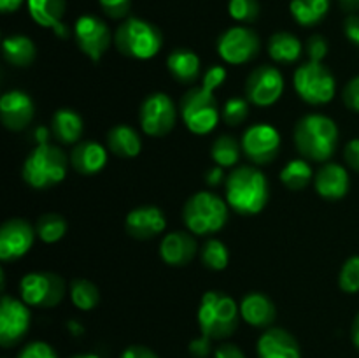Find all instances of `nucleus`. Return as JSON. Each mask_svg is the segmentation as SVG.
I'll use <instances>...</instances> for the list:
<instances>
[{"instance_id": "nucleus-53", "label": "nucleus", "mask_w": 359, "mask_h": 358, "mask_svg": "<svg viewBox=\"0 0 359 358\" xmlns=\"http://www.w3.org/2000/svg\"><path fill=\"white\" fill-rule=\"evenodd\" d=\"M53 32H55L56 34V37H60V39H67L69 37V27H67L65 23H60V25H56L55 28H53Z\"/></svg>"}, {"instance_id": "nucleus-36", "label": "nucleus", "mask_w": 359, "mask_h": 358, "mask_svg": "<svg viewBox=\"0 0 359 358\" xmlns=\"http://www.w3.org/2000/svg\"><path fill=\"white\" fill-rule=\"evenodd\" d=\"M249 116V100L244 98L231 97L224 102V107L221 111V118L228 126H238L248 119Z\"/></svg>"}, {"instance_id": "nucleus-9", "label": "nucleus", "mask_w": 359, "mask_h": 358, "mask_svg": "<svg viewBox=\"0 0 359 358\" xmlns=\"http://www.w3.org/2000/svg\"><path fill=\"white\" fill-rule=\"evenodd\" d=\"M65 290V281L55 272H30L20 281L21 300L32 307H55L62 302Z\"/></svg>"}, {"instance_id": "nucleus-22", "label": "nucleus", "mask_w": 359, "mask_h": 358, "mask_svg": "<svg viewBox=\"0 0 359 358\" xmlns=\"http://www.w3.org/2000/svg\"><path fill=\"white\" fill-rule=\"evenodd\" d=\"M238 307H241V318L256 329H266L276 321V305L259 291H251L245 295Z\"/></svg>"}, {"instance_id": "nucleus-28", "label": "nucleus", "mask_w": 359, "mask_h": 358, "mask_svg": "<svg viewBox=\"0 0 359 358\" xmlns=\"http://www.w3.org/2000/svg\"><path fill=\"white\" fill-rule=\"evenodd\" d=\"M4 58L14 67H28L35 60L37 48L27 35H9L2 42Z\"/></svg>"}, {"instance_id": "nucleus-34", "label": "nucleus", "mask_w": 359, "mask_h": 358, "mask_svg": "<svg viewBox=\"0 0 359 358\" xmlns=\"http://www.w3.org/2000/svg\"><path fill=\"white\" fill-rule=\"evenodd\" d=\"M67 228H69V225H67L65 218L56 213L42 214L35 225L39 239L46 244H55L60 239H63V235L67 234Z\"/></svg>"}, {"instance_id": "nucleus-5", "label": "nucleus", "mask_w": 359, "mask_h": 358, "mask_svg": "<svg viewBox=\"0 0 359 358\" xmlns=\"http://www.w3.org/2000/svg\"><path fill=\"white\" fill-rule=\"evenodd\" d=\"M69 171V158L62 147L53 144H37L34 151L25 158L23 179L35 190H46L60 185Z\"/></svg>"}, {"instance_id": "nucleus-39", "label": "nucleus", "mask_w": 359, "mask_h": 358, "mask_svg": "<svg viewBox=\"0 0 359 358\" xmlns=\"http://www.w3.org/2000/svg\"><path fill=\"white\" fill-rule=\"evenodd\" d=\"M305 53H307L309 56V62H318L321 63L323 60H325V56L328 55V41H326V37H323V35L316 34V35H311V37L307 39V42H305Z\"/></svg>"}, {"instance_id": "nucleus-48", "label": "nucleus", "mask_w": 359, "mask_h": 358, "mask_svg": "<svg viewBox=\"0 0 359 358\" xmlns=\"http://www.w3.org/2000/svg\"><path fill=\"white\" fill-rule=\"evenodd\" d=\"M223 179H224V172H223V167H219V165H216V167L210 168L205 175V183L209 186L221 185V183H223Z\"/></svg>"}, {"instance_id": "nucleus-6", "label": "nucleus", "mask_w": 359, "mask_h": 358, "mask_svg": "<svg viewBox=\"0 0 359 358\" xmlns=\"http://www.w3.org/2000/svg\"><path fill=\"white\" fill-rule=\"evenodd\" d=\"M114 44L123 56L151 60L160 53L163 35L156 25L140 18H126L114 34Z\"/></svg>"}, {"instance_id": "nucleus-40", "label": "nucleus", "mask_w": 359, "mask_h": 358, "mask_svg": "<svg viewBox=\"0 0 359 358\" xmlns=\"http://www.w3.org/2000/svg\"><path fill=\"white\" fill-rule=\"evenodd\" d=\"M18 358H58V354L48 343L34 340L20 351Z\"/></svg>"}, {"instance_id": "nucleus-47", "label": "nucleus", "mask_w": 359, "mask_h": 358, "mask_svg": "<svg viewBox=\"0 0 359 358\" xmlns=\"http://www.w3.org/2000/svg\"><path fill=\"white\" fill-rule=\"evenodd\" d=\"M119 358H158V354L153 350H149V347L135 344V346L126 347Z\"/></svg>"}, {"instance_id": "nucleus-15", "label": "nucleus", "mask_w": 359, "mask_h": 358, "mask_svg": "<svg viewBox=\"0 0 359 358\" xmlns=\"http://www.w3.org/2000/svg\"><path fill=\"white\" fill-rule=\"evenodd\" d=\"M284 91V77L277 67L262 65L249 74L245 81V95L258 107L273 105Z\"/></svg>"}, {"instance_id": "nucleus-46", "label": "nucleus", "mask_w": 359, "mask_h": 358, "mask_svg": "<svg viewBox=\"0 0 359 358\" xmlns=\"http://www.w3.org/2000/svg\"><path fill=\"white\" fill-rule=\"evenodd\" d=\"M344 32H346V37L351 42L359 46V16L358 14H351L349 18L344 23Z\"/></svg>"}, {"instance_id": "nucleus-54", "label": "nucleus", "mask_w": 359, "mask_h": 358, "mask_svg": "<svg viewBox=\"0 0 359 358\" xmlns=\"http://www.w3.org/2000/svg\"><path fill=\"white\" fill-rule=\"evenodd\" d=\"M339 2L346 11H358L359 9V0H339Z\"/></svg>"}, {"instance_id": "nucleus-44", "label": "nucleus", "mask_w": 359, "mask_h": 358, "mask_svg": "<svg viewBox=\"0 0 359 358\" xmlns=\"http://www.w3.org/2000/svg\"><path fill=\"white\" fill-rule=\"evenodd\" d=\"M189 353L195 358H207L210 354V339L207 337H198L189 343Z\"/></svg>"}, {"instance_id": "nucleus-14", "label": "nucleus", "mask_w": 359, "mask_h": 358, "mask_svg": "<svg viewBox=\"0 0 359 358\" xmlns=\"http://www.w3.org/2000/svg\"><path fill=\"white\" fill-rule=\"evenodd\" d=\"M30 309L23 300L4 295L0 300V346H16L30 329Z\"/></svg>"}, {"instance_id": "nucleus-18", "label": "nucleus", "mask_w": 359, "mask_h": 358, "mask_svg": "<svg viewBox=\"0 0 359 358\" xmlns=\"http://www.w3.org/2000/svg\"><path fill=\"white\" fill-rule=\"evenodd\" d=\"M125 228L128 235L139 241H149L156 235L163 234L167 228V220L160 207L139 206L126 214Z\"/></svg>"}, {"instance_id": "nucleus-52", "label": "nucleus", "mask_w": 359, "mask_h": 358, "mask_svg": "<svg viewBox=\"0 0 359 358\" xmlns=\"http://www.w3.org/2000/svg\"><path fill=\"white\" fill-rule=\"evenodd\" d=\"M49 139V130L48 128H37L35 130V140L37 144H48Z\"/></svg>"}, {"instance_id": "nucleus-16", "label": "nucleus", "mask_w": 359, "mask_h": 358, "mask_svg": "<svg viewBox=\"0 0 359 358\" xmlns=\"http://www.w3.org/2000/svg\"><path fill=\"white\" fill-rule=\"evenodd\" d=\"M37 235L35 228L21 218H11L0 227V260L14 262L30 251L34 239Z\"/></svg>"}, {"instance_id": "nucleus-26", "label": "nucleus", "mask_w": 359, "mask_h": 358, "mask_svg": "<svg viewBox=\"0 0 359 358\" xmlns=\"http://www.w3.org/2000/svg\"><path fill=\"white\" fill-rule=\"evenodd\" d=\"M51 132L60 142L74 144L83 137L84 121L79 112L74 109L63 107L53 114L51 119Z\"/></svg>"}, {"instance_id": "nucleus-31", "label": "nucleus", "mask_w": 359, "mask_h": 358, "mask_svg": "<svg viewBox=\"0 0 359 358\" xmlns=\"http://www.w3.org/2000/svg\"><path fill=\"white\" fill-rule=\"evenodd\" d=\"M241 151L242 144L233 135H219L212 142L210 157L219 167H235L238 164V158H241Z\"/></svg>"}, {"instance_id": "nucleus-33", "label": "nucleus", "mask_w": 359, "mask_h": 358, "mask_svg": "<svg viewBox=\"0 0 359 358\" xmlns=\"http://www.w3.org/2000/svg\"><path fill=\"white\" fill-rule=\"evenodd\" d=\"M70 300L81 311H91L100 302V291L91 281L77 277L70 283Z\"/></svg>"}, {"instance_id": "nucleus-17", "label": "nucleus", "mask_w": 359, "mask_h": 358, "mask_svg": "<svg viewBox=\"0 0 359 358\" xmlns=\"http://www.w3.org/2000/svg\"><path fill=\"white\" fill-rule=\"evenodd\" d=\"M35 105L28 93L21 90H11L0 98V118L6 128L13 132L27 128L34 119Z\"/></svg>"}, {"instance_id": "nucleus-4", "label": "nucleus", "mask_w": 359, "mask_h": 358, "mask_svg": "<svg viewBox=\"0 0 359 358\" xmlns=\"http://www.w3.org/2000/svg\"><path fill=\"white\" fill-rule=\"evenodd\" d=\"M238 314H241V307L230 295L212 290L203 293L196 318H198L203 337L210 340H219L233 336L238 326Z\"/></svg>"}, {"instance_id": "nucleus-29", "label": "nucleus", "mask_w": 359, "mask_h": 358, "mask_svg": "<svg viewBox=\"0 0 359 358\" xmlns=\"http://www.w3.org/2000/svg\"><path fill=\"white\" fill-rule=\"evenodd\" d=\"M32 20L44 28H55L65 14V0H27Z\"/></svg>"}, {"instance_id": "nucleus-2", "label": "nucleus", "mask_w": 359, "mask_h": 358, "mask_svg": "<svg viewBox=\"0 0 359 358\" xmlns=\"http://www.w3.org/2000/svg\"><path fill=\"white\" fill-rule=\"evenodd\" d=\"M269 197V179L259 168L242 165L226 178V202L242 216L262 213Z\"/></svg>"}, {"instance_id": "nucleus-3", "label": "nucleus", "mask_w": 359, "mask_h": 358, "mask_svg": "<svg viewBox=\"0 0 359 358\" xmlns=\"http://www.w3.org/2000/svg\"><path fill=\"white\" fill-rule=\"evenodd\" d=\"M298 153L311 161H326L339 146V126L330 116L312 112L297 123L293 132Z\"/></svg>"}, {"instance_id": "nucleus-10", "label": "nucleus", "mask_w": 359, "mask_h": 358, "mask_svg": "<svg viewBox=\"0 0 359 358\" xmlns=\"http://www.w3.org/2000/svg\"><path fill=\"white\" fill-rule=\"evenodd\" d=\"M140 126L144 133L151 137H163L175 126L177 121V109H175L174 100L167 93L147 95L142 100L139 109Z\"/></svg>"}, {"instance_id": "nucleus-25", "label": "nucleus", "mask_w": 359, "mask_h": 358, "mask_svg": "<svg viewBox=\"0 0 359 358\" xmlns=\"http://www.w3.org/2000/svg\"><path fill=\"white\" fill-rule=\"evenodd\" d=\"M107 147L116 157L135 158L142 150V139L132 126L116 125L107 132Z\"/></svg>"}, {"instance_id": "nucleus-38", "label": "nucleus", "mask_w": 359, "mask_h": 358, "mask_svg": "<svg viewBox=\"0 0 359 358\" xmlns=\"http://www.w3.org/2000/svg\"><path fill=\"white\" fill-rule=\"evenodd\" d=\"M228 13L235 21L252 23L259 14V4L258 0H230Z\"/></svg>"}, {"instance_id": "nucleus-50", "label": "nucleus", "mask_w": 359, "mask_h": 358, "mask_svg": "<svg viewBox=\"0 0 359 358\" xmlns=\"http://www.w3.org/2000/svg\"><path fill=\"white\" fill-rule=\"evenodd\" d=\"M351 337H353L354 346L359 350V312L356 314V318H354L353 326H351Z\"/></svg>"}, {"instance_id": "nucleus-43", "label": "nucleus", "mask_w": 359, "mask_h": 358, "mask_svg": "<svg viewBox=\"0 0 359 358\" xmlns=\"http://www.w3.org/2000/svg\"><path fill=\"white\" fill-rule=\"evenodd\" d=\"M344 158H346L347 165L353 171L359 172V139H353L347 142L346 151H344Z\"/></svg>"}, {"instance_id": "nucleus-35", "label": "nucleus", "mask_w": 359, "mask_h": 358, "mask_svg": "<svg viewBox=\"0 0 359 358\" xmlns=\"http://www.w3.org/2000/svg\"><path fill=\"white\" fill-rule=\"evenodd\" d=\"M230 262V253L219 239H210L202 249V263L210 270H224Z\"/></svg>"}, {"instance_id": "nucleus-37", "label": "nucleus", "mask_w": 359, "mask_h": 358, "mask_svg": "<svg viewBox=\"0 0 359 358\" xmlns=\"http://www.w3.org/2000/svg\"><path fill=\"white\" fill-rule=\"evenodd\" d=\"M339 286L346 293H359V256H351L342 265L339 276Z\"/></svg>"}, {"instance_id": "nucleus-45", "label": "nucleus", "mask_w": 359, "mask_h": 358, "mask_svg": "<svg viewBox=\"0 0 359 358\" xmlns=\"http://www.w3.org/2000/svg\"><path fill=\"white\" fill-rule=\"evenodd\" d=\"M214 358H245V354L237 344L224 343L216 347V351H214Z\"/></svg>"}, {"instance_id": "nucleus-24", "label": "nucleus", "mask_w": 359, "mask_h": 358, "mask_svg": "<svg viewBox=\"0 0 359 358\" xmlns=\"http://www.w3.org/2000/svg\"><path fill=\"white\" fill-rule=\"evenodd\" d=\"M167 69L177 83L193 84L200 76V58L191 49H174L167 58Z\"/></svg>"}, {"instance_id": "nucleus-41", "label": "nucleus", "mask_w": 359, "mask_h": 358, "mask_svg": "<svg viewBox=\"0 0 359 358\" xmlns=\"http://www.w3.org/2000/svg\"><path fill=\"white\" fill-rule=\"evenodd\" d=\"M102 11L107 14L112 20H121L126 18V14L130 13V6H132V0H98Z\"/></svg>"}, {"instance_id": "nucleus-7", "label": "nucleus", "mask_w": 359, "mask_h": 358, "mask_svg": "<svg viewBox=\"0 0 359 358\" xmlns=\"http://www.w3.org/2000/svg\"><path fill=\"white\" fill-rule=\"evenodd\" d=\"M182 220L193 235L216 234L228 221V202L210 192H198L188 199Z\"/></svg>"}, {"instance_id": "nucleus-23", "label": "nucleus", "mask_w": 359, "mask_h": 358, "mask_svg": "<svg viewBox=\"0 0 359 358\" xmlns=\"http://www.w3.org/2000/svg\"><path fill=\"white\" fill-rule=\"evenodd\" d=\"M74 171L83 175H93L107 164V150L95 140H83L70 153Z\"/></svg>"}, {"instance_id": "nucleus-51", "label": "nucleus", "mask_w": 359, "mask_h": 358, "mask_svg": "<svg viewBox=\"0 0 359 358\" xmlns=\"http://www.w3.org/2000/svg\"><path fill=\"white\" fill-rule=\"evenodd\" d=\"M67 329H69L70 333H72V336H76V337L83 336V333H84V326L81 325V323H77L76 319H72V321L67 323Z\"/></svg>"}, {"instance_id": "nucleus-32", "label": "nucleus", "mask_w": 359, "mask_h": 358, "mask_svg": "<svg viewBox=\"0 0 359 358\" xmlns=\"http://www.w3.org/2000/svg\"><path fill=\"white\" fill-rule=\"evenodd\" d=\"M280 181L293 192L307 188L309 183L312 181V167L305 158H298V160H291L284 165L280 171Z\"/></svg>"}, {"instance_id": "nucleus-1", "label": "nucleus", "mask_w": 359, "mask_h": 358, "mask_svg": "<svg viewBox=\"0 0 359 358\" xmlns=\"http://www.w3.org/2000/svg\"><path fill=\"white\" fill-rule=\"evenodd\" d=\"M226 79V70L221 65L207 69L200 86L191 88L181 100V114L189 132L196 135H207L219 123V105L214 91Z\"/></svg>"}, {"instance_id": "nucleus-13", "label": "nucleus", "mask_w": 359, "mask_h": 358, "mask_svg": "<svg viewBox=\"0 0 359 358\" xmlns=\"http://www.w3.org/2000/svg\"><path fill=\"white\" fill-rule=\"evenodd\" d=\"M242 151L256 165H266L273 161L280 150V135L276 126L266 123H256L249 126L241 139Z\"/></svg>"}, {"instance_id": "nucleus-42", "label": "nucleus", "mask_w": 359, "mask_h": 358, "mask_svg": "<svg viewBox=\"0 0 359 358\" xmlns=\"http://www.w3.org/2000/svg\"><path fill=\"white\" fill-rule=\"evenodd\" d=\"M344 102L351 111L359 112V76L353 77L344 88Z\"/></svg>"}, {"instance_id": "nucleus-20", "label": "nucleus", "mask_w": 359, "mask_h": 358, "mask_svg": "<svg viewBox=\"0 0 359 358\" xmlns=\"http://www.w3.org/2000/svg\"><path fill=\"white\" fill-rule=\"evenodd\" d=\"M196 241L189 232H170L160 244V256L167 265L184 267L195 258Z\"/></svg>"}, {"instance_id": "nucleus-30", "label": "nucleus", "mask_w": 359, "mask_h": 358, "mask_svg": "<svg viewBox=\"0 0 359 358\" xmlns=\"http://www.w3.org/2000/svg\"><path fill=\"white\" fill-rule=\"evenodd\" d=\"M332 0H291L290 11L302 27H314L328 14Z\"/></svg>"}, {"instance_id": "nucleus-8", "label": "nucleus", "mask_w": 359, "mask_h": 358, "mask_svg": "<svg viewBox=\"0 0 359 358\" xmlns=\"http://www.w3.org/2000/svg\"><path fill=\"white\" fill-rule=\"evenodd\" d=\"M293 84L302 100L311 105L328 104L335 97V77L323 63L307 62L298 67Z\"/></svg>"}, {"instance_id": "nucleus-12", "label": "nucleus", "mask_w": 359, "mask_h": 358, "mask_svg": "<svg viewBox=\"0 0 359 358\" xmlns=\"http://www.w3.org/2000/svg\"><path fill=\"white\" fill-rule=\"evenodd\" d=\"M74 37H76L81 51L91 62H98L107 53L112 42V34L107 23L100 18L91 16V14L77 18L76 25H74Z\"/></svg>"}, {"instance_id": "nucleus-27", "label": "nucleus", "mask_w": 359, "mask_h": 358, "mask_svg": "<svg viewBox=\"0 0 359 358\" xmlns=\"http://www.w3.org/2000/svg\"><path fill=\"white\" fill-rule=\"evenodd\" d=\"M269 53L277 63H294L304 53V44L290 32H277L269 41Z\"/></svg>"}, {"instance_id": "nucleus-55", "label": "nucleus", "mask_w": 359, "mask_h": 358, "mask_svg": "<svg viewBox=\"0 0 359 358\" xmlns=\"http://www.w3.org/2000/svg\"><path fill=\"white\" fill-rule=\"evenodd\" d=\"M70 358H100V357L95 353H83V354H76V357H70Z\"/></svg>"}, {"instance_id": "nucleus-19", "label": "nucleus", "mask_w": 359, "mask_h": 358, "mask_svg": "<svg viewBox=\"0 0 359 358\" xmlns=\"http://www.w3.org/2000/svg\"><path fill=\"white\" fill-rule=\"evenodd\" d=\"M258 358H302V350L293 333L273 326L258 339Z\"/></svg>"}, {"instance_id": "nucleus-21", "label": "nucleus", "mask_w": 359, "mask_h": 358, "mask_svg": "<svg viewBox=\"0 0 359 358\" xmlns=\"http://www.w3.org/2000/svg\"><path fill=\"white\" fill-rule=\"evenodd\" d=\"M316 192L328 200H340L347 195L351 186L349 172L339 164H326L314 178Z\"/></svg>"}, {"instance_id": "nucleus-11", "label": "nucleus", "mask_w": 359, "mask_h": 358, "mask_svg": "<svg viewBox=\"0 0 359 358\" xmlns=\"http://www.w3.org/2000/svg\"><path fill=\"white\" fill-rule=\"evenodd\" d=\"M262 49L258 34L248 27H231L217 39V53L231 65L248 63L258 56Z\"/></svg>"}, {"instance_id": "nucleus-49", "label": "nucleus", "mask_w": 359, "mask_h": 358, "mask_svg": "<svg viewBox=\"0 0 359 358\" xmlns=\"http://www.w3.org/2000/svg\"><path fill=\"white\" fill-rule=\"evenodd\" d=\"M25 0H0V11L6 14L16 13L21 6H23Z\"/></svg>"}]
</instances>
